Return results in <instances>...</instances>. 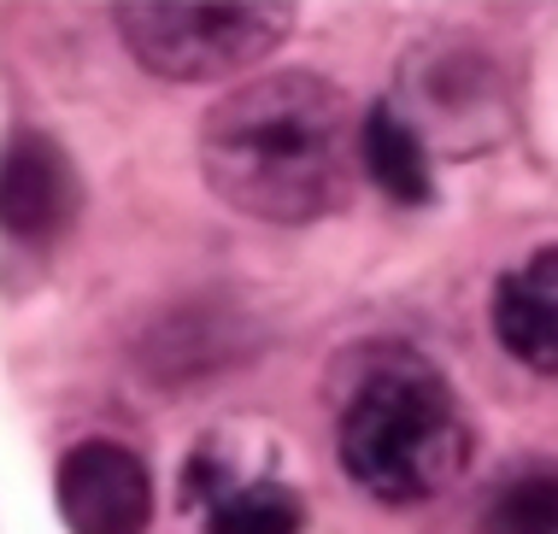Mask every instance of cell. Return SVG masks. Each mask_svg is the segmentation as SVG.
Segmentation results:
<instances>
[{"instance_id":"cell-1","label":"cell","mask_w":558,"mask_h":534,"mask_svg":"<svg viewBox=\"0 0 558 534\" xmlns=\"http://www.w3.org/2000/svg\"><path fill=\"white\" fill-rule=\"evenodd\" d=\"M201 171L218 201L247 218L312 223L347 201V106L312 71L259 76L206 112Z\"/></svg>"},{"instance_id":"cell-2","label":"cell","mask_w":558,"mask_h":534,"mask_svg":"<svg viewBox=\"0 0 558 534\" xmlns=\"http://www.w3.org/2000/svg\"><path fill=\"white\" fill-rule=\"evenodd\" d=\"M336 447L347 476L383 506H417L464 476L471 429L429 359L383 353L347 381L336 417Z\"/></svg>"},{"instance_id":"cell-3","label":"cell","mask_w":558,"mask_h":534,"mask_svg":"<svg viewBox=\"0 0 558 534\" xmlns=\"http://www.w3.org/2000/svg\"><path fill=\"white\" fill-rule=\"evenodd\" d=\"M112 19L124 29V48L154 76L218 83L265 59L300 12L277 0H130Z\"/></svg>"},{"instance_id":"cell-4","label":"cell","mask_w":558,"mask_h":534,"mask_svg":"<svg viewBox=\"0 0 558 534\" xmlns=\"http://www.w3.org/2000/svg\"><path fill=\"white\" fill-rule=\"evenodd\" d=\"M59 517L71 534H147L154 523V476L118 440H83L59 458Z\"/></svg>"},{"instance_id":"cell-5","label":"cell","mask_w":558,"mask_h":534,"mask_svg":"<svg viewBox=\"0 0 558 534\" xmlns=\"http://www.w3.org/2000/svg\"><path fill=\"white\" fill-rule=\"evenodd\" d=\"M77 218V171H71L65 147L48 135L24 130L0 147V229L12 241H41L65 235V223Z\"/></svg>"},{"instance_id":"cell-6","label":"cell","mask_w":558,"mask_h":534,"mask_svg":"<svg viewBox=\"0 0 558 534\" xmlns=\"http://www.w3.org/2000/svg\"><path fill=\"white\" fill-rule=\"evenodd\" d=\"M494 335L523 371L558 376V247L530 253L494 288Z\"/></svg>"},{"instance_id":"cell-7","label":"cell","mask_w":558,"mask_h":534,"mask_svg":"<svg viewBox=\"0 0 558 534\" xmlns=\"http://www.w3.org/2000/svg\"><path fill=\"white\" fill-rule=\"evenodd\" d=\"M189 499L206 517V534H300L306 529V499L277 476H223L218 458L194 452Z\"/></svg>"},{"instance_id":"cell-8","label":"cell","mask_w":558,"mask_h":534,"mask_svg":"<svg viewBox=\"0 0 558 534\" xmlns=\"http://www.w3.org/2000/svg\"><path fill=\"white\" fill-rule=\"evenodd\" d=\"M359 159H365L371 182L400 206H424L435 201V171H429V147L417 142L412 118L400 106H371L365 135H359Z\"/></svg>"},{"instance_id":"cell-9","label":"cell","mask_w":558,"mask_h":534,"mask_svg":"<svg viewBox=\"0 0 558 534\" xmlns=\"http://www.w3.org/2000/svg\"><path fill=\"white\" fill-rule=\"evenodd\" d=\"M476 534H558V458H530L494 482Z\"/></svg>"}]
</instances>
